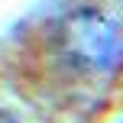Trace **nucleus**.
Returning a JSON list of instances; mask_svg holds the SVG:
<instances>
[{
	"instance_id": "1",
	"label": "nucleus",
	"mask_w": 123,
	"mask_h": 123,
	"mask_svg": "<svg viewBox=\"0 0 123 123\" xmlns=\"http://www.w3.org/2000/svg\"><path fill=\"white\" fill-rule=\"evenodd\" d=\"M65 52L87 71H110L123 62V26L97 6H81L65 19Z\"/></svg>"
}]
</instances>
